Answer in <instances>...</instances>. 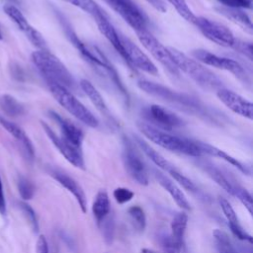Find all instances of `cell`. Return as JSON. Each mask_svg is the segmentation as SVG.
Returning <instances> with one entry per match:
<instances>
[{"label":"cell","instance_id":"6da1fadb","mask_svg":"<svg viewBox=\"0 0 253 253\" xmlns=\"http://www.w3.org/2000/svg\"><path fill=\"white\" fill-rule=\"evenodd\" d=\"M137 86L144 93L165 102L180 112L195 116L214 125H222L224 123V117L220 113L211 109L195 96L148 80L138 81Z\"/></svg>","mask_w":253,"mask_h":253},{"label":"cell","instance_id":"7a4b0ae2","mask_svg":"<svg viewBox=\"0 0 253 253\" xmlns=\"http://www.w3.org/2000/svg\"><path fill=\"white\" fill-rule=\"evenodd\" d=\"M63 28L65 30L66 37L70 41V42L74 45V47L78 50V52L81 54V56L92 66H96L99 70L107 74L109 79L114 83V85L118 88V90L121 92V94L126 98V100L128 101V94L126 89L125 88V85L123 84L119 73L117 72L116 68L113 66V64L109 61V59L105 56V54L96 46L88 45L86 42H82L78 36L74 33V31L71 29L68 23L63 24Z\"/></svg>","mask_w":253,"mask_h":253},{"label":"cell","instance_id":"3957f363","mask_svg":"<svg viewBox=\"0 0 253 253\" xmlns=\"http://www.w3.org/2000/svg\"><path fill=\"white\" fill-rule=\"evenodd\" d=\"M137 127L145 137L164 149L192 157L203 155L198 140L174 135L169 131L156 128L142 121L137 123Z\"/></svg>","mask_w":253,"mask_h":253},{"label":"cell","instance_id":"277c9868","mask_svg":"<svg viewBox=\"0 0 253 253\" xmlns=\"http://www.w3.org/2000/svg\"><path fill=\"white\" fill-rule=\"evenodd\" d=\"M32 60L47 85H58L68 90L75 89L76 82L67 67L48 50H37Z\"/></svg>","mask_w":253,"mask_h":253},{"label":"cell","instance_id":"5b68a950","mask_svg":"<svg viewBox=\"0 0 253 253\" xmlns=\"http://www.w3.org/2000/svg\"><path fill=\"white\" fill-rule=\"evenodd\" d=\"M169 49L178 70L189 76L200 87L208 91H217L223 88L220 78L207 68L202 62L189 57L177 48L169 47Z\"/></svg>","mask_w":253,"mask_h":253},{"label":"cell","instance_id":"8992f818","mask_svg":"<svg viewBox=\"0 0 253 253\" xmlns=\"http://www.w3.org/2000/svg\"><path fill=\"white\" fill-rule=\"evenodd\" d=\"M48 89L55 101L70 115H72L87 126L93 128L98 127V119L74 96L70 90L58 85H48Z\"/></svg>","mask_w":253,"mask_h":253},{"label":"cell","instance_id":"52a82bcc","mask_svg":"<svg viewBox=\"0 0 253 253\" xmlns=\"http://www.w3.org/2000/svg\"><path fill=\"white\" fill-rule=\"evenodd\" d=\"M137 38L144 48L172 75L178 77L180 71L178 70L169 47L165 46L159 42L148 30L136 32Z\"/></svg>","mask_w":253,"mask_h":253},{"label":"cell","instance_id":"ba28073f","mask_svg":"<svg viewBox=\"0 0 253 253\" xmlns=\"http://www.w3.org/2000/svg\"><path fill=\"white\" fill-rule=\"evenodd\" d=\"M123 162L128 175L138 184L146 186L149 183L146 165L134 147L133 142L127 137H123Z\"/></svg>","mask_w":253,"mask_h":253},{"label":"cell","instance_id":"9c48e42d","mask_svg":"<svg viewBox=\"0 0 253 253\" xmlns=\"http://www.w3.org/2000/svg\"><path fill=\"white\" fill-rule=\"evenodd\" d=\"M142 122L165 131H171L184 126V121L170 110L158 106L150 105L141 111Z\"/></svg>","mask_w":253,"mask_h":253},{"label":"cell","instance_id":"30bf717a","mask_svg":"<svg viewBox=\"0 0 253 253\" xmlns=\"http://www.w3.org/2000/svg\"><path fill=\"white\" fill-rule=\"evenodd\" d=\"M111 9L119 14L134 31L147 30V18L143 11L132 0H103Z\"/></svg>","mask_w":253,"mask_h":253},{"label":"cell","instance_id":"8fae6325","mask_svg":"<svg viewBox=\"0 0 253 253\" xmlns=\"http://www.w3.org/2000/svg\"><path fill=\"white\" fill-rule=\"evenodd\" d=\"M194 25L211 42L223 47L234 46L236 38L234 37L233 33L225 26L208 18L198 16L195 20Z\"/></svg>","mask_w":253,"mask_h":253},{"label":"cell","instance_id":"7c38bea8","mask_svg":"<svg viewBox=\"0 0 253 253\" xmlns=\"http://www.w3.org/2000/svg\"><path fill=\"white\" fill-rule=\"evenodd\" d=\"M120 37L127 58V64L129 68L134 70L138 69L150 75H157V67L150 60V58L140 49V47L132 42L128 38H126L124 35L120 34Z\"/></svg>","mask_w":253,"mask_h":253},{"label":"cell","instance_id":"4fadbf2b","mask_svg":"<svg viewBox=\"0 0 253 253\" xmlns=\"http://www.w3.org/2000/svg\"><path fill=\"white\" fill-rule=\"evenodd\" d=\"M3 11L25 34L27 39L33 43L34 46H36L39 50H48L46 42L42 34L28 22L26 17L16 6L6 4L3 6Z\"/></svg>","mask_w":253,"mask_h":253},{"label":"cell","instance_id":"5bb4252c","mask_svg":"<svg viewBox=\"0 0 253 253\" xmlns=\"http://www.w3.org/2000/svg\"><path fill=\"white\" fill-rule=\"evenodd\" d=\"M192 54L194 55L195 59L202 62L204 65H209L217 69L231 72L232 74L238 77H241V76L244 77V69L242 65L236 60L219 56L209 50L202 49V48L194 49L192 51Z\"/></svg>","mask_w":253,"mask_h":253},{"label":"cell","instance_id":"9a60e30c","mask_svg":"<svg viewBox=\"0 0 253 253\" xmlns=\"http://www.w3.org/2000/svg\"><path fill=\"white\" fill-rule=\"evenodd\" d=\"M41 123L47 137L50 139L52 144L57 148V150L61 153V155L64 156V158L73 166L84 170L85 162L83 158L82 149L76 148L71 144L67 143L66 141H64L57 133L54 132V130L46 123L44 122H41Z\"/></svg>","mask_w":253,"mask_h":253},{"label":"cell","instance_id":"2e32d148","mask_svg":"<svg viewBox=\"0 0 253 253\" xmlns=\"http://www.w3.org/2000/svg\"><path fill=\"white\" fill-rule=\"evenodd\" d=\"M216 96L219 101L231 110L233 113L252 120L253 118V105L250 101L242 97L241 95L235 93L234 91L221 88L216 91Z\"/></svg>","mask_w":253,"mask_h":253},{"label":"cell","instance_id":"e0dca14e","mask_svg":"<svg viewBox=\"0 0 253 253\" xmlns=\"http://www.w3.org/2000/svg\"><path fill=\"white\" fill-rule=\"evenodd\" d=\"M50 117L56 122L60 129V137L72 146L82 149L84 133L80 127L70 121L62 118L55 112H50Z\"/></svg>","mask_w":253,"mask_h":253},{"label":"cell","instance_id":"ac0fdd59","mask_svg":"<svg viewBox=\"0 0 253 253\" xmlns=\"http://www.w3.org/2000/svg\"><path fill=\"white\" fill-rule=\"evenodd\" d=\"M93 18L95 19V22H96L101 34L108 40V42L112 44V46L115 48V50L121 55V57L124 59V61L127 64V58H126L125 49L123 47L122 42H121L120 33H118V31L114 28L112 23L109 21L107 15L103 11Z\"/></svg>","mask_w":253,"mask_h":253},{"label":"cell","instance_id":"d6986e66","mask_svg":"<svg viewBox=\"0 0 253 253\" xmlns=\"http://www.w3.org/2000/svg\"><path fill=\"white\" fill-rule=\"evenodd\" d=\"M49 175L55 179L62 187H64L68 192H70L74 198L76 199L81 211L83 212H86L87 211V200L85 193L81 186L68 174L65 172H62L61 170H58L56 168H49L48 169Z\"/></svg>","mask_w":253,"mask_h":253},{"label":"cell","instance_id":"ffe728a7","mask_svg":"<svg viewBox=\"0 0 253 253\" xmlns=\"http://www.w3.org/2000/svg\"><path fill=\"white\" fill-rule=\"evenodd\" d=\"M81 89L83 90V92L86 94V96L89 98V100L91 101V103L94 105V107L99 111V113L104 116V118L109 121L111 124L113 125H117L115 118L113 117V115L111 114L108 105L106 104L104 98L102 97V95L100 94V92L96 89V87L88 80L86 79H82L79 83Z\"/></svg>","mask_w":253,"mask_h":253},{"label":"cell","instance_id":"44dd1931","mask_svg":"<svg viewBox=\"0 0 253 253\" xmlns=\"http://www.w3.org/2000/svg\"><path fill=\"white\" fill-rule=\"evenodd\" d=\"M0 124L1 126L18 141V143L21 145L26 157L30 160H33L35 157V148L34 145L29 138V136L26 134V132L16 124L7 121L6 119L0 117Z\"/></svg>","mask_w":253,"mask_h":253},{"label":"cell","instance_id":"7402d4cb","mask_svg":"<svg viewBox=\"0 0 253 253\" xmlns=\"http://www.w3.org/2000/svg\"><path fill=\"white\" fill-rule=\"evenodd\" d=\"M153 174H154L156 180L158 181V183L160 184V186L165 191L168 192V194L171 196V198L174 200V202L182 210H184V211H190L191 210L190 203L188 202L184 193L180 190V188H178L176 186V184L173 183V181H171L167 176H165L163 173H161L160 171H158L156 169L153 170Z\"/></svg>","mask_w":253,"mask_h":253},{"label":"cell","instance_id":"603a6c76","mask_svg":"<svg viewBox=\"0 0 253 253\" xmlns=\"http://www.w3.org/2000/svg\"><path fill=\"white\" fill-rule=\"evenodd\" d=\"M199 142V146L202 150V153L203 154H208V155H211V156H214V157H218L224 161H226L227 163L231 164L232 166H234L235 168H237L239 171H241L242 173L244 174H249V170L248 168L246 167V165H244L243 163H241L240 161H238L236 158L232 157L231 155H229L228 153L224 152L223 150L213 146V145H211L209 143H206V142H203V141H200L198 140Z\"/></svg>","mask_w":253,"mask_h":253},{"label":"cell","instance_id":"cb8c5ba5","mask_svg":"<svg viewBox=\"0 0 253 253\" xmlns=\"http://www.w3.org/2000/svg\"><path fill=\"white\" fill-rule=\"evenodd\" d=\"M199 167H201L218 186H220L225 192L232 195L233 183L221 172L219 168L209 161H199Z\"/></svg>","mask_w":253,"mask_h":253},{"label":"cell","instance_id":"d4e9b609","mask_svg":"<svg viewBox=\"0 0 253 253\" xmlns=\"http://www.w3.org/2000/svg\"><path fill=\"white\" fill-rule=\"evenodd\" d=\"M92 211L98 224L111 212L109 196L105 190H100L97 193L92 205Z\"/></svg>","mask_w":253,"mask_h":253},{"label":"cell","instance_id":"484cf974","mask_svg":"<svg viewBox=\"0 0 253 253\" xmlns=\"http://www.w3.org/2000/svg\"><path fill=\"white\" fill-rule=\"evenodd\" d=\"M135 143L139 146V148L143 151V153L160 169L168 171L173 165L167 161L160 153H158L155 149H153L147 142H145L142 138L138 136H134Z\"/></svg>","mask_w":253,"mask_h":253},{"label":"cell","instance_id":"4316f807","mask_svg":"<svg viewBox=\"0 0 253 253\" xmlns=\"http://www.w3.org/2000/svg\"><path fill=\"white\" fill-rule=\"evenodd\" d=\"M216 10L218 11V13L222 14L223 16H225L226 18H228L229 20H231L235 24L241 26L243 29H245L249 33L252 32L253 25H252L251 19L248 16V14L245 13L243 10H241V9H231V8H226V7L217 8Z\"/></svg>","mask_w":253,"mask_h":253},{"label":"cell","instance_id":"83f0119b","mask_svg":"<svg viewBox=\"0 0 253 253\" xmlns=\"http://www.w3.org/2000/svg\"><path fill=\"white\" fill-rule=\"evenodd\" d=\"M0 109L8 117H19L25 112L24 106L13 96L4 94L0 96Z\"/></svg>","mask_w":253,"mask_h":253},{"label":"cell","instance_id":"f1b7e54d","mask_svg":"<svg viewBox=\"0 0 253 253\" xmlns=\"http://www.w3.org/2000/svg\"><path fill=\"white\" fill-rule=\"evenodd\" d=\"M188 223V214L185 211L178 212L171 221V236L179 243L183 244L184 235Z\"/></svg>","mask_w":253,"mask_h":253},{"label":"cell","instance_id":"f546056e","mask_svg":"<svg viewBox=\"0 0 253 253\" xmlns=\"http://www.w3.org/2000/svg\"><path fill=\"white\" fill-rule=\"evenodd\" d=\"M212 236L218 253H238L228 234L220 229H214Z\"/></svg>","mask_w":253,"mask_h":253},{"label":"cell","instance_id":"4dcf8cb0","mask_svg":"<svg viewBox=\"0 0 253 253\" xmlns=\"http://www.w3.org/2000/svg\"><path fill=\"white\" fill-rule=\"evenodd\" d=\"M127 213L133 228L138 232H142L146 226V217L143 210L138 206H132L128 208Z\"/></svg>","mask_w":253,"mask_h":253},{"label":"cell","instance_id":"1f68e13d","mask_svg":"<svg viewBox=\"0 0 253 253\" xmlns=\"http://www.w3.org/2000/svg\"><path fill=\"white\" fill-rule=\"evenodd\" d=\"M159 244L163 253H181L182 245L177 240H175L171 234L161 233L159 234Z\"/></svg>","mask_w":253,"mask_h":253},{"label":"cell","instance_id":"d6a6232c","mask_svg":"<svg viewBox=\"0 0 253 253\" xmlns=\"http://www.w3.org/2000/svg\"><path fill=\"white\" fill-rule=\"evenodd\" d=\"M177 11V13L187 22L194 25L197 16L193 13L186 0H167Z\"/></svg>","mask_w":253,"mask_h":253},{"label":"cell","instance_id":"836d02e7","mask_svg":"<svg viewBox=\"0 0 253 253\" xmlns=\"http://www.w3.org/2000/svg\"><path fill=\"white\" fill-rule=\"evenodd\" d=\"M63 2L69 3L82 11L90 14L92 17L103 12V10L98 6V4L94 0H61Z\"/></svg>","mask_w":253,"mask_h":253},{"label":"cell","instance_id":"e575fe53","mask_svg":"<svg viewBox=\"0 0 253 253\" xmlns=\"http://www.w3.org/2000/svg\"><path fill=\"white\" fill-rule=\"evenodd\" d=\"M102 229V234L104 236L105 242L107 244H112L115 235V219L111 212L98 224Z\"/></svg>","mask_w":253,"mask_h":253},{"label":"cell","instance_id":"d590c367","mask_svg":"<svg viewBox=\"0 0 253 253\" xmlns=\"http://www.w3.org/2000/svg\"><path fill=\"white\" fill-rule=\"evenodd\" d=\"M172 178H174V180L176 182H178L184 189L190 191V192H197V186L195 185V183L190 180L188 177H186L184 174H182L178 169H176L174 166H172L168 171H167Z\"/></svg>","mask_w":253,"mask_h":253},{"label":"cell","instance_id":"8d00e7d4","mask_svg":"<svg viewBox=\"0 0 253 253\" xmlns=\"http://www.w3.org/2000/svg\"><path fill=\"white\" fill-rule=\"evenodd\" d=\"M233 196L237 197L239 199V201L242 203V205L247 209V211H249L250 214H252L253 212V203H252V196L251 194L243 187L233 184Z\"/></svg>","mask_w":253,"mask_h":253},{"label":"cell","instance_id":"74e56055","mask_svg":"<svg viewBox=\"0 0 253 253\" xmlns=\"http://www.w3.org/2000/svg\"><path fill=\"white\" fill-rule=\"evenodd\" d=\"M218 203H219V206L222 210L224 216L227 219L228 225H238L239 224L238 218H237L236 213H235L232 206L230 205V203L223 197L218 198Z\"/></svg>","mask_w":253,"mask_h":253},{"label":"cell","instance_id":"f35d334b","mask_svg":"<svg viewBox=\"0 0 253 253\" xmlns=\"http://www.w3.org/2000/svg\"><path fill=\"white\" fill-rule=\"evenodd\" d=\"M18 190L23 200H31L35 193V187L33 183L25 177H20L18 180Z\"/></svg>","mask_w":253,"mask_h":253},{"label":"cell","instance_id":"ab89813d","mask_svg":"<svg viewBox=\"0 0 253 253\" xmlns=\"http://www.w3.org/2000/svg\"><path fill=\"white\" fill-rule=\"evenodd\" d=\"M19 206H20L22 211L24 212V214L26 215V217L28 218V220H29L33 230L35 232H38L39 231V222H38V218H37L36 212L33 210V208L29 204H27L25 202H21L19 204Z\"/></svg>","mask_w":253,"mask_h":253},{"label":"cell","instance_id":"60d3db41","mask_svg":"<svg viewBox=\"0 0 253 253\" xmlns=\"http://www.w3.org/2000/svg\"><path fill=\"white\" fill-rule=\"evenodd\" d=\"M113 196H114V198H115V200L117 201L118 204L124 205V204L129 202L133 198L134 194H133L132 191H130L127 188L119 187V188L114 190Z\"/></svg>","mask_w":253,"mask_h":253},{"label":"cell","instance_id":"b9f144b4","mask_svg":"<svg viewBox=\"0 0 253 253\" xmlns=\"http://www.w3.org/2000/svg\"><path fill=\"white\" fill-rule=\"evenodd\" d=\"M223 7L231 9H251L252 1L251 0H216Z\"/></svg>","mask_w":253,"mask_h":253},{"label":"cell","instance_id":"7bdbcfd3","mask_svg":"<svg viewBox=\"0 0 253 253\" xmlns=\"http://www.w3.org/2000/svg\"><path fill=\"white\" fill-rule=\"evenodd\" d=\"M233 48H235L238 52L245 55L249 60H252V52L253 51H252V43L251 42L236 40Z\"/></svg>","mask_w":253,"mask_h":253},{"label":"cell","instance_id":"ee69618b","mask_svg":"<svg viewBox=\"0 0 253 253\" xmlns=\"http://www.w3.org/2000/svg\"><path fill=\"white\" fill-rule=\"evenodd\" d=\"M36 253H49L47 241L43 235H40L37 240Z\"/></svg>","mask_w":253,"mask_h":253},{"label":"cell","instance_id":"f6af8a7d","mask_svg":"<svg viewBox=\"0 0 253 253\" xmlns=\"http://www.w3.org/2000/svg\"><path fill=\"white\" fill-rule=\"evenodd\" d=\"M149 5H151L155 10H157L158 12L164 13L167 10L166 4L163 0H145Z\"/></svg>","mask_w":253,"mask_h":253},{"label":"cell","instance_id":"bcb514c9","mask_svg":"<svg viewBox=\"0 0 253 253\" xmlns=\"http://www.w3.org/2000/svg\"><path fill=\"white\" fill-rule=\"evenodd\" d=\"M0 213L3 215L6 213V201H5L1 179H0Z\"/></svg>","mask_w":253,"mask_h":253},{"label":"cell","instance_id":"7dc6e473","mask_svg":"<svg viewBox=\"0 0 253 253\" xmlns=\"http://www.w3.org/2000/svg\"><path fill=\"white\" fill-rule=\"evenodd\" d=\"M6 2H8V4H10V5H14V6H16V5H18L19 4V0H5Z\"/></svg>","mask_w":253,"mask_h":253},{"label":"cell","instance_id":"c3c4849f","mask_svg":"<svg viewBox=\"0 0 253 253\" xmlns=\"http://www.w3.org/2000/svg\"><path fill=\"white\" fill-rule=\"evenodd\" d=\"M141 253H156V252L151 249H148V248H143V249H141Z\"/></svg>","mask_w":253,"mask_h":253},{"label":"cell","instance_id":"681fc988","mask_svg":"<svg viewBox=\"0 0 253 253\" xmlns=\"http://www.w3.org/2000/svg\"><path fill=\"white\" fill-rule=\"evenodd\" d=\"M2 39V35H1V33H0V40Z\"/></svg>","mask_w":253,"mask_h":253}]
</instances>
